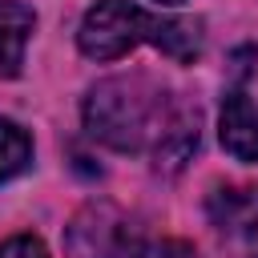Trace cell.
<instances>
[{
  "label": "cell",
  "mask_w": 258,
  "mask_h": 258,
  "mask_svg": "<svg viewBox=\"0 0 258 258\" xmlns=\"http://www.w3.org/2000/svg\"><path fill=\"white\" fill-rule=\"evenodd\" d=\"M157 16L129 4V0H97L77 32V44L89 60H121L137 44H149Z\"/></svg>",
  "instance_id": "cell-2"
},
{
  "label": "cell",
  "mask_w": 258,
  "mask_h": 258,
  "mask_svg": "<svg viewBox=\"0 0 258 258\" xmlns=\"http://www.w3.org/2000/svg\"><path fill=\"white\" fill-rule=\"evenodd\" d=\"M28 161H32V137L16 121L0 117V181H12L16 173H24Z\"/></svg>",
  "instance_id": "cell-9"
},
{
  "label": "cell",
  "mask_w": 258,
  "mask_h": 258,
  "mask_svg": "<svg viewBox=\"0 0 258 258\" xmlns=\"http://www.w3.org/2000/svg\"><path fill=\"white\" fill-rule=\"evenodd\" d=\"M32 28H36L32 8H24L20 0H0V77L20 73Z\"/></svg>",
  "instance_id": "cell-6"
},
{
  "label": "cell",
  "mask_w": 258,
  "mask_h": 258,
  "mask_svg": "<svg viewBox=\"0 0 258 258\" xmlns=\"http://www.w3.org/2000/svg\"><path fill=\"white\" fill-rule=\"evenodd\" d=\"M218 137L226 145L230 157L238 161H258V101L242 89H234L222 101V121H218Z\"/></svg>",
  "instance_id": "cell-3"
},
{
  "label": "cell",
  "mask_w": 258,
  "mask_h": 258,
  "mask_svg": "<svg viewBox=\"0 0 258 258\" xmlns=\"http://www.w3.org/2000/svg\"><path fill=\"white\" fill-rule=\"evenodd\" d=\"M254 258H258V254H254Z\"/></svg>",
  "instance_id": "cell-12"
},
{
  "label": "cell",
  "mask_w": 258,
  "mask_h": 258,
  "mask_svg": "<svg viewBox=\"0 0 258 258\" xmlns=\"http://www.w3.org/2000/svg\"><path fill=\"white\" fill-rule=\"evenodd\" d=\"M109 258H202L181 238H145V234H117Z\"/></svg>",
  "instance_id": "cell-8"
},
{
  "label": "cell",
  "mask_w": 258,
  "mask_h": 258,
  "mask_svg": "<svg viewBox=\"0 0 258 258\" xmlns=\"http://www.w3.org/2000/svg\"><path fill=\"white\" fill-rule=\"evenodd\" d=\"M149 44L161 48L165 56H173V60H198L206 32H202V20H194V16H157Z\"/></svg>",
  "instance_id": "cell-7"
},
{
  "label": "cell",
  "mask_w": 258,
  "mask_h": 258,
  "mask_svg": "<svg viewBox=\"0 0 258 258\" xmlns=\"http://www.w3.org/2000/svg\"><path fill=\"white\" fill-rule=\"evenodd\" d=\"M177 101L161 93L149 77H109L89 89L85 97V129L93 141L117 149V153H141L153 149L169 113Z\"/></svg>",
  "instance_id": "cell-1"
},
{
  "label": "cell",
  "mask_w": 258,
  "mask_h": 258,
  "mask_svg": "<svg viewBox=\"0 0 258 258\" xmlns=\"http://www.w3.org/2000/svg\"><path fill=\"white\" fill-rule=\"evenodd\" d=\"M206 214L222 234L246 238V234L258 230V189H250V185H218L206 198Z\"/></svg>",
  "instance_id": "cell-5"
},
{
  "label": "cell",
  "mask_w": 258,
  "mask_h": 258,
  "mask_svg": "<svg viewBox=\"0 0 258 258\" xmlns=\"http://www.w3.org/2000/svg\"><path fill=\"white\" fill-rule=\"evenodd\" d=\"M198 137H202V113L189 109V105H173V113H169L157 145L149 149V153H153V165H157L161 173H177V169L194 157Z\"/></svg>",
  "instance_id": "cell-4"
},
{
  "label": "cell",
  "mask_w": 258,
  "mask_h": 258,
  "mask_svg": "<svg viewBox=\"0 0 258 258\" xmlns=\"http://www.w3.org/2000/svg\"><path fill=\"white\" fill-rule=\"evenodd\" d=\"M0 258H48V250L36 234H16V238L0 242Z\"/></svg>",
  "instance_id": "cell-10"
},
{
  "label": "cell",
  "mask_w": 258,
  "mask_h": 258,
  "mask_svg": "<svg viewBox=\"0 0 258 258\" xmlns=\"http://www.w3.org/2000/svg\"><path fill=\"white\" fill-rule=\"evenodd\" d=\"M157 4H181V0H157Z\"/></svg>",
  "instance_id": "cell-11"
}]
</instances>
